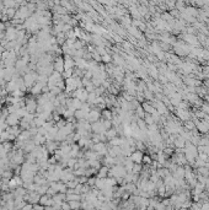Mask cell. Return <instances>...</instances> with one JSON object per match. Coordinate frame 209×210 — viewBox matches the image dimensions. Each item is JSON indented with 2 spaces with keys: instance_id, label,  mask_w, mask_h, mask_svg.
Returning a JSON list of instances; mask_svg holds the SVG:
<instances>
[{
  "instance_id": "cell-1",
  "label": "cell",
  "mask_w": 209,
  "mask_h": 210,
  "mask_svg": "<svg viewBox=\"0 0 209 210\" xmlns=\"http://www.w3.org/2000/svg\"><path fill=\"white\" fill-rule=\"evenodd\" d=\"M17 116H16V114H11V116L7 118V123H9L10 125H15L16 123H17Z\"/></svg>"
}]
</instances>
